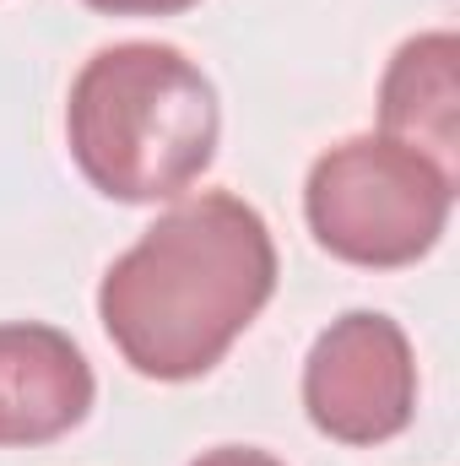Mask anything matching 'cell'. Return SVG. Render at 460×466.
I'll return each instance as SVG.
<instances>
[{"label":"cell","mask_w":460,"mask_h":466,"mask_svg":"<svg viewBox=\"0 0 460 466\" xmlns=\"http://www.w3.org/2000/svg\"><path fill=\"white\" fill-rule=\"evenodd\" d=\"M276 293L271 223L228 190L174 201L98 282V320L141 380H201Z\"/></svg>","instance_id":"6da1fadb"},{"label":"cell","mask_w":460,"mask_h":466,"mask_svg":"<svg viewBox=\"0 0 460 466\" xmlns=\"http://www.w3.org/2000/svg\"><path fill=\"white\" fill-rule=\"evenodd\" d=\"M223 104L212 76L174 44L98 49L65 98V147L82 179L125 207L179 201L217 157Z\"/></svg>","instance_id":"7a4b0ae2"},{"label":"cell","mask_w":460,"mask_h":466,"mask_svg":"<svg viewBox=\"0 0 460 466\" xmlns=\"http://www.w3.org/2000/svg\"><path fill=\"white\" fill-rule=\"evenodd\" d=\"M455 174L368 130L325 147L304 179V218L320 249L363 271L417 266L450 228Z\"/></svg>","instance_id":"3957f363"},{"label":"cell","mask_w":460,"mask_h":466,"mask_svg":"<svg viewBox=\"0 0 460 466\" xmlns=\"http://www.w3.org/2000/svg\"><path fill=\"white\" fill-rule=\"evenodd\" d=\"M304 412L336 445H385L417 418V358L401 320L346 309L304 358Z\"/></svg>","instance_id":"277c9868"},{"label":"cell","mask_w":460,"mask_h":466,"mask_svg":"<svg viewBox=\"0 0 460 466\" xmlns=\"http://www.w3.org/2000/svg\"><path fill=\"white\" fill-rule=\"evenodd\" d=\"M98 380L60 326H0V445H49L93 412Z\"/></svg>","instance_id":"5b68a950"},{"label":"cell","mask_w":460,"mask_h":466,"mask_svg":"<svg viewBox=\"0 0 460 466\" xmlns=\"http://www.w3.org/2000/svg\"><path fill=\"white\" fill-rule=\"evenodd\" d=\"M379 136L434 157L455 174L460 163V33L434 27L406 38L379 76Z\"/></svg>","instance_id":"8992f818"},{"label":"cell","mask_w":460,"mask_h":466,"mask_svg":"<svg viewBox=\"0 0 460 466\" xmlns=\"http://www.w3.org/2000/svg\"><path fill=\"white\" fill-rule=\"evenodd\" d=\"M82 5H93L104 16H179L201 0H82Z\"/></svg>","instance_id":"52a82bcc"},{"label":"cell","mask_w":460,"mask_h":466,"mask_svg":"<svg viewBox=\"0 0 460 466\" xmlns=\"http://www.w3.org/2000/svg\"><path fill=\"white\" fill-rule=\"evenodd\" d=\"M190 466H287V461H276L271 451H255V445H217V451H201Z\"/></svg>","instance_id":"ba28073f"}]
</instances>
